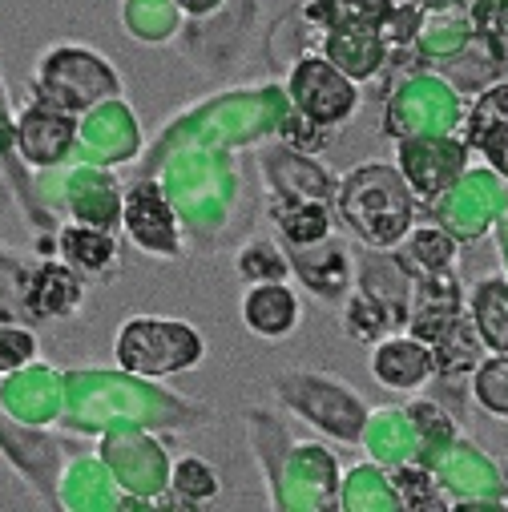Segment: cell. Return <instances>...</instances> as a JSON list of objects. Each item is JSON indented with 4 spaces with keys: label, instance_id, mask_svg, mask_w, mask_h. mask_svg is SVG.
Here are the masks:
<instances>
[{
    "label": "cell",
    "instance_id": "6da1fadb",
    "mask_svg": "<svg viewBox=\"0 0 508 512\" xmlns=\"http://www.w3.org/2000/svg\"><path fill=\"white\" fill-rule=\"evenodd\" d=\"M198 359V339L178 323H130L121 339V363L142 375L178 371Z\"/></svg>",
    "mask_w": 508,
    "mask_h": 512
},
{
    "label": "cell",
    "instance_id": "7a4b0ae2",
    "mask_svg": "<svg viewBox=\"0 0 508 512\" xmlns=\"http://www.w3.org/2000/svg\"><path fill=\"white\" fill-rule=\"evenodd\" d=\"M295 97H299V105H303L315 121H335V117L351 113V105H355L351 85H347L335 69H327L323 61H307V65L299 69V77H295Z\"/></svg>",
    "mask_w": 508,
    "mask_h": 512
},
{
    "label": "cell",
    "instance_id": "3957f363",
    "mask_svg": "<svg viewBox=\"0 0 508 512\" xmlns=\"http://www.w3.org/2000/svg\"><path fill=\"white\" fill-rule=\"evenodd\" d=\"M246 319L254 331H263V335H279L295 323V299L279 287H263V291H254L250 303H246Z\"/></svg>",
    "mask_w": 508,
    "mask_h": 512
},
{
    "label": "cell",
    "instance_id": "277c9868",
    "mask_svg": "<svg viewBox=\"0 0 508 512\" xmlns=\"http://www.w3.org/2000/svg\"><path fill=\"white\" fill-rule=\"evenodd\" d=\"M65 250L73 254L77 263H85V267H97V263H105L109 259V238H101V234H93V230H69L65 234Z\"/></svg>",
    "mask_w": 508,
    "mask_h": 512
},
{
    "label": "cell",
    "instance_id": "5b68a950",
    "mask_svg": "<svg viewBox=\"0 0 508 512\" xmlns=\"http://www.w3.org/2000/svg\"><path fill=\"white\" fill-rule=\"evenodd\" d=\"M178 488L190 492V496H210V492H214V476H210L198 460H186V464L178 468Z\"/></svg>",
    "mask_w": 508,
    "mask_h": 512
},
{
    "label": "cell",
    "instance_id": "8992f818",
    "mask_svg": "<svg viewBox=\"0 0 508 512\" xmlns=\"http://www.w3.org/2000/svg\"><path fill=\"white\" fill-rule=\"evenodd\" d=\"M25 355H29V339H25V335H17V331H0V371L17 367Z\"/></svg>",
    "mask_w": 508,
    "mask_h": 512
}]
</instances>
